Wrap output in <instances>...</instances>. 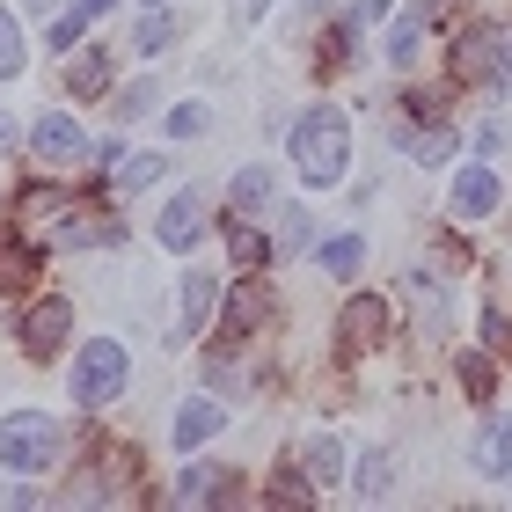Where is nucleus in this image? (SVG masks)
<instances>
[{
  "label": "nucleus",
  "instance_id": "nucleus-1",
  "mask_svg": "<svg viewBox=\"0 0 512 512\" xmlns=\"http://www.w3.org/2000/svg\"><path fill=\"white\" fill-rule=\"evenodd\" d=\"M293 169H300L308 191H337L344 183V169H352V125H344L337 103H315L293 125Z\"/></svg>",
  "mask_w": 512,
  "mask_h": 512
},
{
  "label": "nucleus",
  "instance_id": "nucleus-2",
  "mask_svg": "<svg viewBox=\"0 0 512 512\" xmlns=\"http://www.w3.org/2000/svg\"><path fill=\"white\" fill-rule=\"evenodd\" d=\"M59 454H66V425H52L44 410H15V417H0V469H15V476H44Z\"/></svg>",
  "mask_w": 512,
  "mask_h": 512
},
{
  "label": "nucleus",
  "instance_id": "nucleus-3",
  "mask_svg": "<svg viewBox=\"0 0 512 512\" xmlns=\"http://www.w3.org/2000/svg\"><path fill=\"white\" fill-rule=\"evenodd\" d=\"M125 374H132V359H125L118 337L81 344V359H74V403H81V410H103L110 395H125Z\"/></svg>",
  "mask_w": 512,
  "mask_h": 512
},
{
  "label": "nucleus",
  "instance_id": "nucleus-4",
  "mask_svg": "<svg viewBox=\"0 0 512 512\" xmlns=\"http://www.w3.org/2000/svg\"><path fill=\"white\" fill-rule=\"evenodd\" d=\"M454 74L461 81H483V88H505L512 81V22H483V30L461 37Z\"/></svg>",
  "mask_w": 512,
  "mask_h": 512
},
{
  "label": "nucleus",
  "instance_id": "nucleus-5",
  "mask_svg": "<svg viewBox=\"0 0 512 512\" xmlns=\"http://www.w3.org/2000/svg\"><path fill=\"white\" fill-rule=\"evenodd\" d=\"M66 330H74V308H66V300H30V308H22V352L30 359H59Z\"/></svg>",
  "mask_w": 512,
  "mask_h": 512
},
{
  "label": "nucleus",
  "instance_id": "nucleus-6",
  "mask_svg": "<svg viewBox=\"0 0 512 512\" xmlns=\"http://www.w3.org/2000/svg\"><path fill=\"white\" fill-rule=\"evenodd\" d=\"M381 330H388V300H374V293L344 300V315H337V352H374Z\"/></svg>",
  "mask_w": 512,
  "mask_h": 512
},
{
  "label": "nucleus",
  "instance_id": "nucleus-7",
  "mask_svg": "<svg viewBox=\"0 0 512 512\" xmlns=\"http://www.w3.org/2000/svg\"><path fill=\"white\" fill-rule=\"evenodd\" d=\"M154 235H161V249H198V235H205V198L198 191H176L169 205H161V220H154Z\"/></svg>",
  "mask_w": 512,
  "mask_h": 512
},
{
  "label": "nucleus",
  "instance_id": "nucleus-8",
  "mask_svg": "<svg viewBox=\"0 0 512 512\" xmlns=\"http://www.w3.org/2000/svg\"><path fill=\"white\" fill-rule=\"evenodd\" d=\"M498 198H505V183H498L491 169H476V161H469V169L454 176V198H447V205H454V220H491Z\"/></svg>",
  "mask_w": 512,
  "mask_h": 512
},
{
  "label": "nucleus",
  "instance_id": "nucleus-9",
  "mask_svg": "<svg viewBox=\"0 0 512 512\" xmlns=\"http://www.w3.org/2000/svg\"><path fill=\"white\" fill-rule=\"evenodd\" d=\"M125 227L118 220H103V213H81V205H66V220L52 227V242L59 249H118Z\"/></svg>",
  "mask_w": 512,
  "mask_h": 512
},
{
  "label": "nucleus",
  "instance_id": "nucleus-10",
  "mask_svg": "<svg viewBox=\"0 0 512 512\" xmlns=\"http://www.w3.org/2000/svg\"><path fill=\"white\" fill-rule=\"evenodd\" d=\"M118 483H132V454H125V447H103V454L81 469V491H74V498L103 505V498H118Z\"/></svg>",
  "mask_w": 512,
  "mask_h": 512
},
{
  "label": "nucleus",
  "instance_id": "nucleus-11",
  "mask_svg": "<svg viewBox=\"0 0 512 512\" xmlns=\"http://www.w3.org/2000/svg\"><path fill=\"white\" fill-rule=\"evenodd\" d=\"M213 300H220V286L205 271H183V293H176V330L183 337H205V322H213Z\"/></svg>",
  "mask_w": 512,
  "mask_h": 512
},
{
  "label": "nucleus",
  "instance_id": "nucleus-12",
  "mask_svg": "<svg viewBox=\"0 0 512 512\" xmlns=\"http://www.w3.org/2000/svg\"><path fill=\"white\" fill-rule=\"evenodd\" d=\"M220 425H227V417H220V403H213V395H191V403L176 410L169 439H176V454H191V447H205V439H213Z\"/></svg>",
  "mask_w": 512,
  "mask_h": 512
},
{
  "label": "nucleus",
  "instance_id": "nucleus-13",
  "mask_svg": "<svg viewBox=\"0 0 512 512\" xmlns=\"http://www.w3.org/2000/svg\"><path fill=\"white\" fill-rule=\"evenodd\" d=\"M30 147H37L44 161H81V154H88V132L66 118V110H52V118H37V139H30Z\"/></svg>",
  "mask_w": 512,
  "mask_h": 512
},
{
  "label": "nucleus",
  "instance_id": "nucleus-14",
  "mask_svg": "<svg viewBox=\"0 0 512 512\" xmlns=\"http://www.w3.org/2000/svg\"><path fill=\"white\" fill-rule=\"evenodd\" d=\"M44 271V249H30L22 227H0V286H30Z\"/></svg>",
  "mask_w": 512,
  "mask_h": 512
},
{
  "label": "nucleus",
  "instance_id": "nucleus-15",
  "mask_svg": "<svg viewBox=\"0 0 512 512\" xmlns=\"http://www.w3.org/2000/svg\"><path fill=\"white\" fill-rule=\"evenodd\" d=\"M264 315H271V293L256 286V278H242V286L227 293V337H249V330H256Z\"/></svg>",
  "mask_w": 512,
  "mask_h": 512
},
{
  "label": "nucleus",
  "instance_id": "nucleus-16",
  "mask_svg": "<svg viewBox=\"0 0 512 512\" xmlns=\"http://www.w3.org/2000/svg\"><path fill=\"white\" fill-rule=\"evenodd\" d=\"M454 147H461V139H454V125H439V118H432L425 132H417V125L403 132V154L417 161V169H439V161H447Z\"/></svg>",
  "mask_w": 512,
  "mask_h": 512
},
{
  "label": "nucleus",
  "instance_id": "nucleus-17",
  "mask_svg": "<svg viewBox=\"0 0 512 512\" xmlns=\"http://www.w3.org/2000/svg\"><path fill=\"white\" fill-rule=\"evenodd\" d=\"M161 176H169V161H161V154H118V176H110V191H147V183H161Z\"/></svg>",
  "mask_w": 512,
  "mask_h": 512
},
{
  "label": "nucleus",
  "instance_id": "nucleus-18",
  "mask_svg": "<svg viewBox=\"0 0 512 512\" xmlns=\"http://www.w3.org/2000/svg\"><path fill=\"white\" fill-rule=\"evenodd\" d=\"M227 256H235V271H264V256H271V242L256 235V227L235 213V227H227Z\"/></svg>",
  "mask_w": 512,
  "mask_h": 512
},
{
  "label": "nucleus",
  "instance_id": "nucleus-19",
  "mask_svg": "<svg viewBox=\"0 0 512 512\" xmlns=\"http://www.w3.org/2000/svg\"><path fill=\"white\" fill-rule=\"evenodd\" d=\"M227 198H235V213H264V205H271V169H235Z\"/></svg>",
  "mask_w": 512,
  "mask_h": 512
},
{
  "label": "nucleus",
  "instance_id": "nucleus-20",
  "mask_svg": "<svg viewBox=\"0 0 512 512\" xmlns=\"http://www.w3.org/2000/svg\"><path fill=\"white\" fill-rule=\"evenodd\" d=\"M300 461H308V476H315V483H344V447H337L330 432H315Z\"/></svg>",
  "mask_w": 512,
  "mask_h": 512
},
{
  "label": "nucleus",
  "instance_id": "nucleus-21",
  "mask_svg": "<svg viewBox=\"0 0 512 512\" xmlns=\"http://www.w3.org/2000/svg\"><path fill=\"white\" fill-rule=\"evenodd\" d=\"M366 264V242L359 235H330V242H322V271H330V278H352Z\"/></svg>",
  "mask_w": 512,
  "mask_h": 512
},
{
  "label": "nucleus",
  "instance_id": "nucleus-22",
  "mask_svg": "<svg viewBox=\"0 0 512 512\" xmlns=\"http://www.w3.org/2000/svg\"><path fill=\"white\" fill-rule=\"evenodd\" d=\"M66 81H74V96H103V88H110V59L103 52H81L74 66H66Z\"/></svg>",
  "mask_w": 512,
  "mask_h": 512
},
{
  "label": "nucleus",
  "instance_id": "nucleus-23",
  "mask_svg": "<svg viewBox=\"0 0 512 512\" xmlns=\"http://www.w3.org/2000/svg\"><path fill=\"white\" fill-rule=\"evenodd\" d=\"M505 432H512V417L483 425V439H476V476H505Z\"/></svg>",
  "mask_w": 512,
  "mask_h": 512
},
{
  "label": "nucleus",
  "instance_id": "nucleus-24",
  "mask_svg": "<svg viewBox=\"0 0 512 512\" xmlns=\"http://www.w3.org/2000/svg\"><path fill=\"white\" fill-rule=\"evenodd\" d=\"M22 59H30V44H22V30H15V15L0 8V81H15V74H22Z\"/></svg>",
  "mask_w": 512,
  "mask_h": 512
},
{
  "label": "nucleus",
  "instance_id": "nucleus-25",
  "mask_svg": "<svg viewBox=\"0 0 512 512\" xmlns=\"http://www.w3.org/2000/svg\"><path fill=\"white\" fill-rule=\"evenodd\" d=\"M213 483H220V469H183L176 505H213Z\"/></svg>",
  "mask_w": 512,
  "mask_h": 512
},
{
  "label": "nucleus",
  "instance_id": "nucleus-26",
  "mask_svg": "<svg viewBox=\"0 0 512 512\" xmlns=\"http://www.w3.org/2000/svg\"><path fill=\"white\" fill-rule=\"evenodd\" d=\"M359 498H388V454H366L359 461V483H352Z\"/></svg>",
  "mask_w": 512,
  "mask_h": 512
},
{
  "label": "nucleus",
  "instance_id": "nucleus-27",
  "mask_svg": "<svg viewBox=\"0 0 512 512\" xmlns=\"http://www.w3.org/2000/svg\"><path fill=\"white\" fill-rule=\"evenodd\" d=\"M278 242H286L293 256H300V249H315V220H308V213H300V205H293V213L278 220Z\"/></svg>",
  "mask_w": 512,
  "mask_h": 512
},
{
  "label": "nucleus",
  "instance_id": "nucleus-28",
  "mask_svg": "<svg viewBox=\"0 0 512 512\" xmlns=\"http://www.w3.org/2000/svg\"><path fill=\"white\" fill-rule=\"evenodd\" d=\"M461 388H469L476 403H483V395L498 388V374H491V359H483V352H469V359H461Z\"/></svg>",
  "mask_w": 512,
  "mask_h": 512
},
{
  "label": "nucleus",
  "instance_id": "nucleus-29",
  "mask_svg": "<svg viewBox=\"0 0 512 512\" xmlns=\"http://www.w3.org/2000/svg\"><path fill=\"white\" fill-rule=\"evenodd\" d=\"M205 132V103H176L169 110V139H198Z\"/></svg>",
  "mask_w": 512,
  "mask_h": 512
},
{
  "label": "nucleus",
  "instance_id": "nucleus-30",
  "mask_svg": "<svg viewBox=\"0 0 512 512\" xmlns=\"http://www.w3.org/2000/svg\"><path fill=\"white\" fill-rule=\"evenodd\" d=\"M169 37H176V22H169V15L154 8L147 22H139V37H132V44H139V52H161V44H169Z\"/></svg>",
  "mask_w": 512,
  "mask_h": 512
},
{
  "label": "nucleus",
  "instance_id": "nucleus-31",
  "mask_svg": "<svg viewBox=\"0 0 512 512\" xmlns=\"http://www.w3.org/2000/svg\"><path fill=\"white\" fill-rule=\"evenodd\" d=\"M417 37H425V22H417V15H410V22H403V30H395V37H388V59H395V66H410V59H417Z\"/></svg>",
  "mask_w": 512,
  "mask_h": 512
},
{
  "label": "nucleus",
  "instance_id": "nucleus-32",
  "mask_svg": "<svg viewBox=\"0 0 512 512\" xmlns=\"http://www.w3.org/2000/svg\"><path fill=\"white\" fill-rule=\"evenodd\" d=\"M81 30H88V15L66 8V15H52V30H44V37H52V52H66V44H81Z\"/></svg>",
  "mask_w": 512,
  "mask_h": 512
},
{
  "label": "nucleus",
  "instance_id": "nucleus-33",
  "mask_svg": "<svg viewBox=\"0 0 512 512\" xmlns=\"http://www.w3.org/2000/svg\"><path fill=\"white\" fill-rule=\"evenodd\" d=\"M271 505H308V483H293V476H286V483L271 491Z\"/></svg>",
  "mask_w": 512,
  "mask_h": 512
},
{
  "label": "nucleus",
  "instance_id": "nucleus-34",
  "mask_svg": "<svg viewBox=\"0 0 512 512\" xmlns=\"http://www.w3.org/2000/svg\"><path fill=\"white\" fill-rule=\"evenodd\" d=\"M66 8H74V15H103L110 0H66Z\"/></svg>",
  "mask_w": 512,
  "mask_h": 512
},
{
  "label": "nucleus",
  "instance_id": "nucleus-35",
  "mask_svg": "<svg viewBox=\"0 0 512 512\" xmlns=\"http://www.w3.org/2000/svg\"><path fill=\"white\" fill-rule=\"evenodd\" d=\"M498 483H512V432H505V476H498Z\"/></svg>",
  "mask_w": 512,
  "mask_h": 512
},
{
  "label": "nucleus",
  "instance_id": "nucleus-36",
  "mask_svg": "<svg viewBox=\"0 0 512 512\" xmlns=\"http://www.w3.org/2000/svg\"><path fill=\"white\" fill-rule=\"evenodd\" d=\"M264 8H271V0H242V15H264Z\"/></svg>",
  "mask_w": 512,
  "mask_h": 512
},
{
  "label": "nucleus",
  "instance_id": "nucleus-37",
  "mask_svg": "<svg viewBox=\"0 0 512 512\" xmlns=\"http://www.w3.org/2000/svg\"><path fill=\"white\" fill-rule=\"evenodd\" d=\"M30 8H44V0H30Z\"/></svg>",
  "mask_w": 512,
  "mask_h": 512
},
{
  "label": "nucleus",
  "instance_id": "nucleus-38",
  "mask_svg": "<svg viewBox=\"0 0 512 512\" xmlns=\"http://www.w3.org/2000/svg\"><path fill=\"white\" fill-rule=\"evenodd\" d=\"M147 8H161V0H147Z\"/></svg>",
  "mask_w": 512,
  "mask_h": 512
}]
</instances>
